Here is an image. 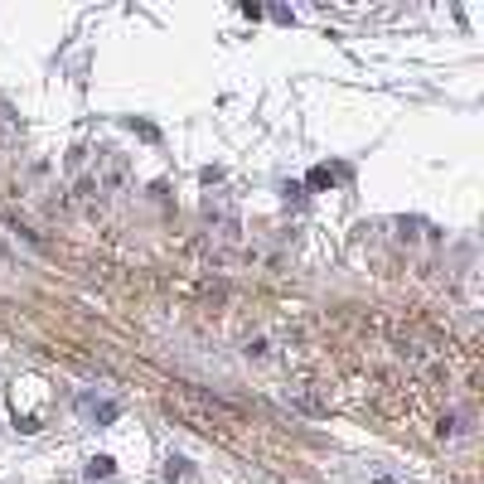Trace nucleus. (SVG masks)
<instances>
[{"label":"nucleus","mask_w":484,"mask_h":484,"mask_svg":"<svg viewBox=\"0 0 484 484\" xmlns=\"http://www.w3.org/2000/svg\"><path fill=\"white\" fill-rule=\"evenodd\" d=\"M111 470H116V465H111V456H92L87 465H82V475H87L92 484H97V480H111Z\"/></svg>","instance_id":"nucleus-1"},{"label":"nucleus","mask_w":484,"mask_h":484,"mask_svg":"<svg viewBox=\"0 0 484 484\" xmlns=\"http://www.w3.org/2000/svg\"><path fill=\"white\" fill-rule=\"evenodd\" d=\"M82 412H92V417H97V422H116V412H121V407L116 402H97V397H82Z\"/></svg>","instance_id":"nucleus-2"},{"label":"nucleus","mask_w":484,"mask_h":484,"mask_svg":"<svg viewBox=\"0 0 484 484\" xmlns=\"http://www.w3.org/2000/svg\"><path fill=\"white\" fill-rule=\"evenodd\" d=\"M349 170H329V165H320V170H310V189H329L334 180H344Z\"/></svg>","instance_id":"nucleus-3"},{"label":"nucleus","mask_w":484,"mask_h":484,"mask_svg":"<svg viewBox=\"0 0 484 484\" xmlns=\"http://www.w3.org/2000/svg\"><path fill=\"white\" fill-rule=\"evenodd\" d=\"M185 475H189V460L185 456H170V460H165V480H170V484L185 480Z\"/></svg>","instance_id":"nucleus-4"},{"label":"nucleus","mask_w":484,"mask_h":484,"mask_svg":"<svg viewBox=\"0 0 484 484\" xmlns=\"http://www.w3.org/2000/svg\"><path fill=\"white\" fill-rule=\"evenodd\" d=\"M126 126H131L136 136H145V141H160V131H155V126H145V121H136V116H131V121H126Z\"/></svg>","instance_id":"nucleus-5"},{"label":"nucleus","mask_w":484,"mask_h":484,"mask_svg":"<svg viewBox=\"0 0 484 484\" xmlns=\"http://www.w3.org/2000/svg\"><path fill=\"white\" fill-rule=\"evenodd\" d=\"M281 194H286V204H296V209H300V204H305V189H300V185H286V189H281Z\"/></svg>","instance_id":"nucleus-6"},{"label":"nucleus","mask_w":484,"mask_h":484,"mask_svg":"<svg viewBox=\"0 0 484 484\" xmlns=\"http://www.w3.org/2000/svg\"><path fill=\"white\" fill-rule=\"evenodd\" d=\"M368 484H402V480H392V475H373Z\"/></svg>","instance_id":"nucleus-7"}]
</instances>
